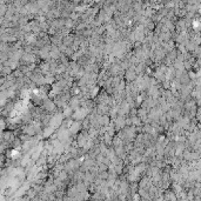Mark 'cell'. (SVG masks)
<instances>
[{
    "label": "cell",
    "instance_id": "6da1fadb",
    "mask_svg": "<svg viewBox=\"0 0 201 201\" xmlns=\"http://www.w3.org/2000/svg\"><path fill=\"white\" fill-rule=\"evenodd\" d=\"M44 108L47 111V112H53L54 108H55V105L53 101L51 100H45L44 101Z\"/></svg>",
    "mask_w": 201,
    "mask_h": 201
},
{
    "label": "cell",
    "instance_id": "7a4b0ae2",
    "mask_svg": "<svg viewBox=\"0 0 201 201\" xmlns=\"http://www.w3.org/2000/svg\"><path fill=\"white\" fill-rule=\"evenodd\" d=\"M0 201H4V198H3V196H0Z\"/></svg>",
    "mask_w": 201,
    "mask_h": 201
}]
</instances>
